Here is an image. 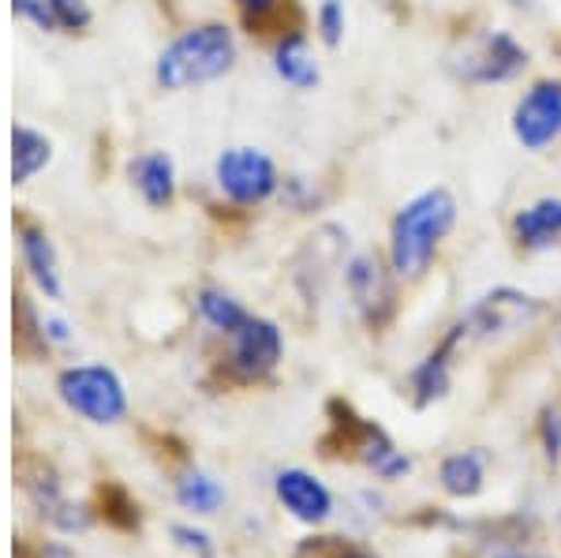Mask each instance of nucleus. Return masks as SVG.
Segmentation results:
<instances>
[{"mask_svg":"<svg viewBox=\"0 0 561 558\" xmlns=\"http://www.w3.org/2000/svg\"><path fill=\"white\" fill-rule=\"evenodd\" d=\"M454 225L457 200L446 187H427V192L404 203L393 225H389V266L397 270V277L415 282V277L427 274L434 251L454 232Z\"/></svg>","mask_w":561,"mask_h":558,"instance_id":"obj_1","label":"nucleus"},{"mask_svg":"<svg viewBox=\"0 0 561 558\" xmlns=\"http://www.w3.org/2000/svg\"><path fill=\"white\" fill-rule=\"evenodd\" d=\"M232 65H237L232 31L221 23H206V26H195V31L180 34V38L161 53L158 83L165 90L198 87V83H210V79L225 76Z\"/></svg>","mask_w":561,"mask_h":558,"instance_id":"obj_2","label":"nucleus"},{"mask_svg":"<svg viewBox=\"0 0 561 558\" xmlns=\"http://www.w3.org/2000/svg\"><path fill=\"white\" fill-rule=\"evenodd\" d=\"M539 311H542V304L536 296L502 285V289H491L486 296H479L476 308L446 334L442 349H446L449 356H460V353H468V349L483 345V341H494L502 334H513V330L531 327V322L539 319Z\"/></svg>","mask_w":561,"mask_h":558,"instance_id":"obj_3","label":"nucleus"},{"mask_svg":"<svg viewBox=\"0 0 561 558\" xmlns=\"http://www.w3.org/2000/svg\"><path fill=\"white\" fill-rule=\"evenodd\" d=\"M449 68H454L457 79H465L472 87L510 83L528 68V49L510 31H483L457 45V53L449 57Z\"/></svg>","mask_w":561,"mask_h":558,"instance_id":"obj_4","label":"nucleus"},{"mask_svg":"<svg viewBox=\"0 0 561 558\" xmlns=\"http://www.w3.org/2000/svg\"><path fill=\"white\" fill-rule=\"evenodd\" d=\"M57 386L68 409H76L90 424H116L128 409L124 383L108 367H68Z\"/></svg>","mask_w":561,"mask_h":558,"instance_id":"obj_5","label":"nucleus"},{"mask_svg":"<svg viewBox=\"0 0 561 558\" xmlns=\"http://www.w3.org/2000/svg\"><path fill=\"white\" fill-rule=\"evenodd\" d=\"M393 274L397 270L386 266V259L378 251H356L345 263V285L352 304H356L359 319L375 330H382L397 311Z\"/></svg>","mask_w":561,"mask_h":558,"instance_id":"obj_6","label":"nucleus"},{"mask_svg":"<svg viewBox=\"0 0 561 558\" xmlns=\"http://www.w3.org/2000/svg\"><path fill=\"white\" fill-rule=\"evenodd\" d=\"M214 176H217V187L229 195L232 203H243V206H255V203H266L270 195L277 192V169L262 150L255 147H232L217 158L214 166Z\"/></svg>","mask_w":561,"mask_h":558,"instance_id":"obj_7","label":"nucleus"},{"mask_svg":"<svg viewBox=\"0 0 561 558\" xmlns=\"http://www.w3.org/2000/svg\"><path fill=\"white\" fill-rule=\"evenodd\" d=\"M513 135L531 155L561 139V79H539L524 90L513 110Z\"/></svg>","mask_w":561,"mask_h":558,"instance_id":"obj_8","label":"nucleus"},{"mask_svg":"<svg viewBox=\"0 0 561 558\" xmlns=\"http://www.w3.org/2000/svg\"><path fill=\"white\" fill-rule=\"evenodd\" d=\"M280 353H285V338H280L277 322L270 319H248L232 334V353H229V372L240 383L266 379L277 367Z\"/></svg>","mask_w":561,"mask_h":558,"instance_id":"obj_9","label":"nucleus"},{"mask_svg":"<svg viewBox=\"0 0 561 558\" xmlns=\"http://www.w3.org/2000/svg\"><path fill=\"white\" fill-rule=\"evenodd\" d=\"M277 499L285 502L288 514L307 521V525H319V521H325L330 517V506H333L330 491H325L322 483L304 469H288V472L277 476Z\"/></svg>","mask_w":561,"mask_h":558,"instance_id":"obj_10","label":"nucleus"},{"mask_svg":"<svg viewBox=\"0 0 561 558\" xmlns=\"http://www.w3.org/2000/svg\"><path fill=\"white\" fill-rule=\"evenodd\" d=\"M20 483L26 488V494H31V499L45 510V514L57 521V525H65V528L83 525V517L71 514L65 491H60L57 472H53L45 462H38V457H34V462H23V465H20Z\"/></svg>","mask_w":561,"mask_h":558,"instance_id":"obj_11","label":"nucleus"},{"mask_svg":"<svg viewBox=\"0 0 561 558\" xmlns=\"http://www.w3.org/2000/svg\"><path fill=\"white\" fill-rule=\"evenodd\" d=\"M513 237H517V244L528 251L554 248L561 240V200L547 195V200L517 210V218H513Z\"/></svg>","mask_w":561,"mask_h":558,"instance_id":"obj_12","label":"nucleus"},{"mask_svg":"<svg viewBox=\"0 0 561 558\" xmlns=\"http://www.w3.org/2000/svg\"><path fill=\"white\" fill-rule=\"evenodd\" d=\"M131 180L142 192V200L150 206H169L176 195V169L173 158L161 155V150H150V155L131 161Z\"/></svg>","mask_w":561,"mask_h":558,"instance_id":"obj_13","label":"nucleus"},{"mask_svg":"<svg viewBox=\"0 0 561 558\" xmlns=\"http://www.w3.org/2000/svg\"><path fill=\"white\" fill-rule=\"evenodd\" d=\"M274 71L296 90H311V87H319V79H322L319 60H314V53H311V45H307L304 34H288V38L277 45Z\"/></svg>","mask_w":561,"mask_h":558,"instance_id":"obj_14","label":"nucleus"},{"mask_svg":"<svg viewBox=\"0 0 561 558\" xmlns=\"http://www.w3.org/2000/svg\"><path fill=\"white\" fill-rule=\"evenodd\" d=\"M449 383H454V356L438 345L412 372V398H415V405H420V409H427V405L442 401L449 394Z\"/></svg>","mask_w":561,"mask_h":558,"instance_id":"obj_15","label":"nucleus"},{"mask_svg":"<svg viewBox=\"0 0 561 558\" xmlns=\"http://www.w3.org/2000/svg\"><path fill=\"white\" fill-rule=\"evenodd\" d=\"M53 147L45 135H38L34 128H15L12 132V176L15 184H26L42 166H49Z\"/></svg>","mask_w":561,"mask_h":558,"instance_id":"obj_16","label":"nucleus"},{"mask_svg":"<svg viewBox=\"0 0 561 558\" xmlns=\"http://www.w3.org/2000/svg\"><path fill=\"white\" fill-rule=\"evenodd\" d=\"M442 488L457 499H472L483 488V454L479 449H465V454L446 457L442 465Z\"/></svg>","mask_w":561,"mask_h":558,"instance_id":"obj_17","label":"nucleus"},{"mask_svg":"<svg viewBox=\"0 0 561 558\" xmlns=\"http://www.w3.org/2000/svg\"><path fill=\"white\" fill-rule=\"evenodd\" d=\"M23 255H26V266H31L34 282H38L49 296H60L57 255H53V244L38 229H23Z\"/></svg>","mask_w":561,"mask_h":558,"instance_id":"obj_18","label":"nucleus"},{"mask_svg":"<svg viewBox=\"0 0 561 558\" xmlns=\"http://www.w3.org/2000/svg\"><path fill=\"white\" fill-rule=\"evenodd\" d=\"M198 311H203V319L210 322L214 330H221V334H237L243 322L251 319V315L221 289H203V293H198Z\"/></svg>","mask_w":561,"mask_h":558,"instance_id":"obj_19","label":"nucleus"},{"mask_svg":"<svg viewBox=\"0 0 561 558\" xmlns=\"http://www.w3.org/2000/svg\"><path fill=\"white\" fill-rule=\"evenodd\" d=\"M176 499L184 502L187 510H195V514H214V510L225 502V491L217 488V483L210 480V476L192 472V476H184V480H180Z\"/></svg>","mask_w":561,"mask_h":558,"instance_id":"obj_20","label":"nucleus"},{"mask_svg":"<svg viewBox=\"0 0 561 558\" xmlns=\"http://www.w3.org/2000/svg\"><path fill=\"white\" fill-rule=\"evenodd\" d=\"M98 506H102V514L108 525H116V528H139V506L128 499V491L124 488H116V483H102L98 488Z\"/></svg>","mask_w":561,"mask_h":558,"instance_id":"obj_21","label":"nucleus"},{"mask_svg":"<svg viewBox=\"0 0 561 558\" xmlns=\"http://www.w3.org/2000/svg\"><path fill=\"white\" fill-rule=\"evenodd\" d=\"M345 26H348L345 0H322L319 4V34L330 49H337V45L345 42Z\"/></svg>","mask_w":561,"mask_h":558,"instance_id":"obj_22","label":"nucleus"},{"mask_svg":"<svg viewBox=\"0 0 561 558\" xmlns=\"http://www.w3.org/2000/svg\"><path fill=\"white\" fill-rule=\"evenodd\" d=\"M53 15H57L60 26H68V31H83L90 23V8L87 0H49Z\"/></svg>","mask_w":561,"mask_h":558,"instance_id":"obj_23","label":"nucleus"},{"mask_svg":"<svg viewBox=\"0 0 561 558\" xmlns=\"http://www.w3.org/2000/svg\"><path fill=\"white\" fill-rule=\"evenodd\" d=\"M539 435H542V449H547L550 462L561 457V409H547L539 420Z\"/></svg>","mask_w":561,"mask_h":558,"instance_id":"obj_24","label":"nucleus"},{"mask_svg":"<svg viewBox=\"0 0 561 558\" xmlns=\"http://www.w3.org/2000/svg\"><path fill=\"white\" fill-rule=\"evenodd\" d=\"M12 8H15V15H26L31 23H38L42 31L60 26L57 15H53V8H49V0H12Z\"/></svg>","mask_w":561,"mask_h":558,"instance_id":"obj_25","label":"nucleus"},{"mask_svg":"<svg viewBox=\"0 0 561 558\" xmlns=\"http://www.w3.org/2000/svg\"><path fill=\"white\" fill-rule=\"evenodd\" d=\"M173 536H176V544L184 547V551H192L198 558H210L214 555V547H210V539H206V533H195V528H187V525H173Z\"/></svg>","mask_w":561,"mask_h":558,"instance_id":"obj_26","label":"nucleus"},{"mask_svg":"<svg viewBox=\"0 0 561 558\" xmlns=\"http://www.w3.org/2000/svg\"><path fill=\"white\" fill-rule=\"evenodd\" d=\"M237 4L243 8L248 15H255V20H262V15H270L277 8V0H237Z\"/></svg>","mask_w":561,"mask_h":558,"instance_id":"obj_27","label":"nucleus"},{"mask_svg":"<svg viewBox=\"0 0 561 558\" xmlns=\"http://www.w3.org/2000/svg\"><path fill=\"white\" fill-rule=\"evenodd\" d=\"M378 4H386V8H393V4H401V0H378Z\"/></svg>","mask_w":561,"mask_h":558,"instance_id":"obj_28","label":"nucleus"}]
</instances>
